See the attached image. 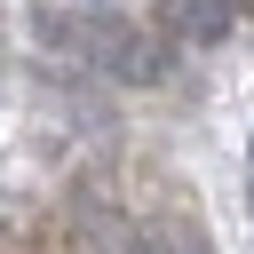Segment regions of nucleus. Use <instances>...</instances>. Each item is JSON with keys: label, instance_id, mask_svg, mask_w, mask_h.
<instances>
[{"label": "nucleus", "instance_id": "nucleus-1", "mask_svg": "<svg viewBox=\"0 0 254 254\" xmlns=\"http://www.w3.org/2000/svg\"><path fill=\"white\" fill-rule=\"evenodd\" d=\"M127 254H190V246H167V238H135Z\"/></svg>", "mask_w": 254, "mask_h": 254}]
</instances>
